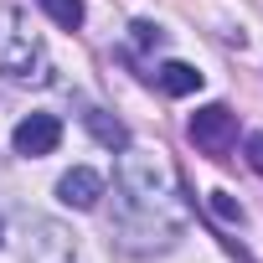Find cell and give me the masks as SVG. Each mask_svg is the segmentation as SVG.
Returning <instances> with one entry per match:
<instances>
[{
  "label": "cell",
  "instance_id": "6da1fadb",
  "mask_svg": "<svg viewBox=\"0 0 263 263\" xmlns=\"http://www.w3.org/2000/svg\"><path fill=\"white\" fill-rule=\"evenodd\" d=\"M135 212L145 217L140 232H150L145 248L176 242V232H181V201L171 191V176L155 160H145V155H129L124 160V176H119V222L135 217Z\"/></svg>",
  "mask_w": 263,
  "mask_h": 263
},
{
  "label": "cell",
  "instance_id": "7a4b0ae2",
  "mask_svg": "<svg viewBox=\"0 0 263 263\" xmlns=\"http://www.w3.org/2000/svg\"><path fill=\"white\" fill-rule=\"evenodd\" d=\"M186 140H191L201 155L222 160V155L237 145V114H232L227 103H206V108H196V114L186 119Z\"/></svg>",
  "mask_w": 263,
  "mask_h": 263
},
{
  "label": "cell",
  "instance_id": "3957f363",
  "mask_svg": "<svg viewBox=\"0 0 263 263\" xmlns=\"http://www.w3.org/2000/svg\"><path fill=\"white\" fill-rule=\"evenodd\" d=\"M11 145H16V155H26V160L52 155V150L62 145V119H57V114H26V119L16 124Z\"/></svg>",
  "mask_w": 263,
  "mask_h": 263
},
{
  "label": "cell",
  "instance_id": "277c9868",
  "mask_svg": "<svg viewBox=\"0 0 263 263\" xmlns=\"http://www.w3.org/2000/svg\"><path fill=\"white\" fill-rule=\"evenodd\" d=\"M57 201H62V206H72V212H93V206L103 201V176H98V171H88V165L67 171V176L57 181Z\"/></svg>",
  "mask_w": 263,
  "mask_h": 263
},
{
  "label": "cell",
  "instance_id": "5b68a950",
  "mask_svg": "<svg viewBox=\"0 0 263 263\" xmlns=\"http://www.w3.org/2000/svg\"><path fill=\"white\" fill-rule=\"evenodd\" d=\"M155 83H160L171 98H186V93H196V88H201V72H196L191 62H160Z\"/></svg>",
  "mask_w": 263,
  "mask_h": 263
},
{
  "label": "cell",
  "instance_id": "8992f818",
  "mask_svg": "<svg viewBox=\"0 0 263 263\" xmlns=\"http://www.w3.org/2000/svg\"><path fill=\"white\" fill-rule=\"evenodd\" d=\"M83 124L93 129V140H98L103 150H129V129H124L119 119H108L103 108H88V114H83Z\"/></svg>",
  "mask_w": 263,
  "mask_h": 263
},
{
  "label": "cell",
  "instance_id": "52a82bcc",
  "mask_svg": "<svg viewBox=\"0 0 263 263\" xmlns=\"http://www.w3.org/2000/svg\"><path fill=\"white\" fill-rule=\"evenodd\" d=\"M36 6H42L62 31H78V26H83V16H88V11H83V0H36Z\"/></svg>",
  "mask_w": 263,
  "mask_h": 263
},
{
  "label": "cell",
  "instance_id": "ba28073f",
  "mask_svg": "<svg viewBox=\"0 0 263 263\" xmlns=\"http://www.w3.org/2000/svg\"><path fill=\"white\" fill-rule=\"evenodd\" d=\"M212 212H217L222 222H242V206H237L227 191H212Z\"/></svg>",
  "mask_w": 263,
  "mask_h": 263
},
{
  "label": "cell",
  "instance_id": "9c48e42d",
  "mask_svg": "<svg viewBox=\"0 0 263 263\" xmlns=\"http://www.w3.org/2000/svg\"><path fill=\"white\" fill-rule=\"evenodd\" d=\"M242 155H248V165H253V176H263V135H248V145H242Z\"/></svg>",
  "mask_w": 263,
  "mask_h": 263
},
{
  "label": "cell",
  "instance_id": "30bf717a",
  "mask_svg": "<svg viewBox=\"0 0 263 263\" xmlns=\"http://www.w3.org/2000/svg\"><path fill=\"white\" fill-rule=\"evenodd\" d=\"M135 42H140V47L160 42V26H150V21H135Z\"/></svg>",
  "mask_w": 263,
  "mask_h": 263
}]
</instances>
